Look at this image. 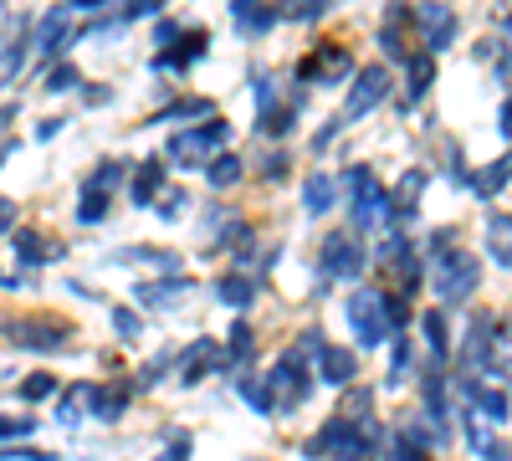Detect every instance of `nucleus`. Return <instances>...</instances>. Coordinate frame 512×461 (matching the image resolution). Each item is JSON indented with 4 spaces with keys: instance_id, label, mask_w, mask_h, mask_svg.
I'll return each mask as SVG.
<instances>
[{
    "instance_id": "24",
    "label": "nucleus",
    "mask_w": 512,
    "mask_h": 461,
    "mask_svg": "<svg viewBox=\"0 0 512 461\" xmlns=\"http://www.w3.org/2000/svg\"><path fill=\"white\" fill-rule=\"evenodd\" d=\"M231 21L241 26V36H267L277 26V11L267 0H231Z\"/></svg>"
},
{
    "instance_id": "49",
    "label": "nucleus",
    "mask_w": 512,
    "mask_h": 461,
    "mask_svg": "<svg viewBox=\"0 0 512 461\" xmlns=\"http://www.w3.org/2000/svg\"><path fill=\"white\" fill-rule=\"evenodd\" d=\"M190 446H195V436H190V431H175V436L164 441L159 461H190Z\"/></svg>"
},
{
    "instance_id": "59",
    "label": "nucleus",
    "mask_w": 512,
    "mask_h": 461,
    "mask_svg": "<svg viewBox=\"0 0 512 461\" xmlns=\"http://www.w3.org/2000/svg\"><path fill=\"white\" fill-rule=\"evenodd\" d=\"M16 154V139H0V170H6V159Z\"/></svg>"
},
{
    "instance_id": "56",
    "label": "nucleus",
    "mask_w": 512,
    "mask_h": 461,
    "mask_svg": "<svg viewBox=\"0 0 512 461\" xmlns=\"http://www.w3.org/2000/svg\"><path fill=\"white\" fill-rule=\"evenodd\" d=\"M62 123H67V118H47V123L36 129V139H57V134H62Z\"/></svg>"
},
{
    "instance_id": "35",
    "label": "nucleus",
    "mask_w": 512,
    "mask_h": 461,
    "mask_svg": "<svg viewBox=\"0 0 512 461\" xmlns=\"http://www.w3.org/2000/svg\"><path fill=\"white\" fill-rule=\"evenodd\" d=\"M67 41H77L72 26H67V11H47L36 21V52H57V47H67Z\"/></svg>"
},
{
    "instance_id": "26",
    "label": "nucleus",
    "mask_w": 512,
    "mask_h": 461,
    "mask_svg": "<svg viewBox=\"0 0 512 461\" xmlns=\"http://www.w3.org/2000/svg\"><path fill=\"white\" fill-rule=\"evenodd\" d=\"M205 47H210L205 31H190V41L180 36L169 52H159V57H154V72H185L190 62H200V57H205Z\"/></svg>"
},
{
    "instance_id": "20",
    "label": "nucleus",
    "mask_w": 512,
    "mask_h": 461,
    "mask_svg": "<svg viewBox=\"0 0 512 461\" xmlns=\"http://www.w3.org/2000/svg\"><path fill=\"white\" fill-rule=\"evenodd\" d=\"M134 380H108V385H98L93 390V421H103V426H113V421H123V410H128V400H134Z\"/></svg>"
},
{
    "instance_id": "17",
    "label": "nucleus",
    "mask_w": 512,
    "mask_h": 461,
    "mask_svg": "<svg viewBox=\"0 0 512 461\" xmlns=\"http://www.w3.org/2000/svg\"><path fill=\"white\" fill-rule=\"evenodd\" d=\"M313 364H318V380H328V385H338V390H349L354 380H359V354L354 349H338V344H318V354H313Z\"/></svg>"
},
{
    "instance_id": "39",
    "label": "nucleus",
    "mask_w": 512,
    "mask_h": 461,
    "mask_svg": "<svg viewBox=\"0 0 512 461\" xmlns=\"http://www.w3.org/2000/svg\"><path fill=\"white\" fill-rule=\"evenodd\" d=\"M123 180H128V164H123V159H103L98 170L88 175V185H82V190H108V195H113Z\"/></svg>"
},
{
    "instance_id": "6",
    "label": "nucleus",
    "mask_w": 512,
    "mask_h": 461,
    "mask_svg": "<svg viewBox=\"0 0 512 461\" xmlns=\"http://www.w3.org/2000/svg\"><path fill=\"white\" fill-rule=\"evenodd\" d=\"M338 185L349 190V226L359 236L374 231V226H390V190L379 185V175L369 170V164H354Z\"/></svg>"
},
{
    "instance_id": "14",
    "label": "nucleus",
    "mask_w": 512,
    "mask_h": 461,
    "mask_svg": "<svg viewBox=\"0 0 512 461\" xmlns=\"http://www.w3.org/2000/svg\"><path fill=\"white\" fill-rule=\"evenodd\" d=\"M31 52H36V21L16 16V21L6 26V36H0V93H6L11 82L21 77V67H26Z\"/></svg>"
},
{
    "instance_id": "57",
    "label": "nucleus",
    "mask_w": 512,
    "mask_h": 461,
    "mask_svg": "<svg viewBox=\"0 0 512 461\" xmlns=\"http://www.w3.org/2000/svg\"><path fill=\"white\" fill-rule=\"evenodd\" d=\"M11 118H21V108H0V139H11Z\"/></svg>"
},
{
    "instance_id": "52",
    "label": "nucleus",
    "mask_w": 512,
    "mask_h": 461,
    "mask_svg": "<svg viewBox=\"0 0 512 461\" xmlns=\"http://www.w3.org/2000/svg\"><path fill=\"white\" fill-rule=\"evenodd\" d=\"M159 11H164V0H128V6H123V26L139 21V16H159Z\"/></svg>"
},
{
    "instance_id": "32",
    "label": "nucleus",
    "mask_w": 512,
    "mask_h": 461,
    "mask_svg": "<svg viewBox=\"0 0 512 461\" xmlns=\"http://www.w3.org/2000/svg\"><path fill=\"white\" fill-rule=\"evenodd\" d=\"M226 359H231V374H241V369L256 364V328H251V323H231V333H226Z\"/></svg>"
},
{
    "instance_id": "2",
    "label": "nucleus",
    "mask_w": 512,
    "mask_h": 461,
    "mask_svg": "<svg viewBox=\"0 0 512 461\" xmlns=\"http://www.w3.org/2000/svg\"><path fill=\"white\" fill-rule=\"evenodd\" d=\"M318 344H323V333L308 328V333H297V344H292L287 354H277V364H267L262 385H267L272 415H287V410H297V405L313 400V369H308V364H313Z\"/></svg>"
},
{
    "instance_id": "5",
    "label": "nucleus",
    "mask_w": 512,
    "mask_h": 461,
    "mask_svg": "<svg viewBox=\"0 0 512 461\" xmlns=\"http://www.w3.org/2000/svg\"><path fill=\"white\" fill-rule=\"evenodd\" d=\"M507 339H512V333H507V323L497 313H472L466 339H461V374H466V380H492L497 354H502Z\"/></svg>"
},
{
    "instance_id": "58",
    "label": "nucleus",
    "mask_w": 512,
    "mask_h": 461,
    "mask_svg": "<svg viewBox=\"0 0 512 461\" xmlns=\"http://www.w3.org/2000/svg\"><path fill=\"white\" fill-rule=\"evenodd\" d=\"M497 129H502V139H512V98L502 103V118H497Z\"/></svg>"
},
{
    "instance_id": "13",
    "label": "nucleus",
    "mask_w": 512,
    "mask_h": 461,
    "mask_svg": "<svg viewBox=\"0 0 512 461\" xmlns=\"http://www.w3.org/2000/svg\"><path fill=\"white\" fill-rule=\"evenodd\" d=\"M390 72L384 67H364V72H354V88H349V98H344V108H338V118L344 123H359L364 113H374L384 98H390Z\"/></svg>"
},
{
    "instance_id": "54",
    "label": "nucleus",
    "mask_w": 512,
    "mask_h": 461,
    "mask_svg": "<svg viewBox=\"0 0 512 461\" xmlns=\"http://www.w3.org/2000/svg\"><path fill=\"white\" fill-rule=\"evenodd\" d=\"M175 41H180V26H175V21H154V47H159V52H169Z\"/></svg>"
},
{
    "instance_id": "42",
    "label": "nucleus",
    "mask_w": 512,
    "mask_h": 461,
    "mask_svg": "<svg viewBox=\"0 0 512 461\" xmlns=\"http://www.w3.org/2000/svg\"><path fill=\"white\" fill-rule=\"evenodd\" d=\"M164 374H175V354H154V359L134 374V385H139V390H154V385L164 380Z\"/></svg>"
},
{
    "instance_id": "31",
    "label": "nucleus",
    "mask_w": 512,
    "mask_h": 461,
    "mask_svg": "<svg viewBox=\"0 0 512 461\" xmlns=\"http://www.w3.org/2000/svg\"><path fill=\"white\" fill-rule=\"evenodd\" d=\"M93 390H98L93 380H82V385H67V390L57 395V421H62V426H77L82 415L93 410Z\"/></svg>"
},
{
    "instance_id": "62",
    "label": "nucleus",
    "mask_w": 512,
    "mask_h": 461,
    "mask_svg": "<svg viewBox=\"0 0 512 461\" xmlns=\"http://www.w3.org/2000/svg\"><path fill=\"white\" fill-rule=\"evenodd\" d=\"M0 287H16V277H6V272H0Z\"/></svg>"
},
{
    "instance_id": "60",
    "label": "nucleus",
    "mask_w": 512,
    "mask_h": 461,
    "mask_svg": "<svg viewBox=\"0 0 512 461\" xmlns=\"http://www.w3.org/2000/svg\"><path fill=\"white\" fill-rule=\"evenodd\" d=\"M487 6H492V11H497V16H502V21H507V16H512V0H487Z\"/></svg>"
},
{
    "instance_id": "25",
    "label": "nucleus",
    "mask_w": 512,
    "mask_h": 461,
    "mask_svg": "<svg viewBox=\"0 0 512 461\" xmlns=\"http://www.w3.org/2000/svg\"><path fill=\"white\" fill-rule=\"evenodd\" d=\"M400 67H405V103H420L425 93H431V82H436V57L431 52H410Z\"/></svg>"
},
{
    "instance_id": "36",
    "label": "nucleus",
    "mask_w": 512,
    "mask_h": 461,
    "mask_svg": "<svg viewBox=\"0 0 512 461\" xmlns=\"http://www.w3.org/2000/svg\"><path fill=\"white\" fill-rule=\"evenodd\" d=\"M297 108H303V98H292V103H277V108H267V113H256V134H262V139H282V134H292Z\"/></svg>"
},
{
    "instance_id": "43",
    "label": "nucleus",
    "mask_w": 512,
    "mask_h": 461,
    "mask_svg": "<svg viewBox=\"0 0 512 461\" xmlns=\"http://www.w3.org/2000/svg\"><path fill=\"white\" fill-rule=\"evenodd\" d=\"M113 333L123 344H139L144 339V323H139V313L134 308H113Z\"/></svg>"
},
{
    "instance_id": "48",
    "label": "nucleus",
    "mask_w": 512,
    "mask_h": 461,
    "mask_svg": "<svg viewBox=\"0 0 512 461\" xmlns=\"http://www.w3.org/2000/svg\"><path fill=\"white\" fill-rule=\"evenodd\" d=\"M31 431H36L31 415H0V441H21V436H31Z\"/></svg>"
},
{
    "instance_id": "29",
    "label": "nucleus",
    "mask_w": 512,
    "mask_h": 461,
    "mask_svg": "<svg viewBox=\"0 0 512 461\" xmlns=\"http://www.w3.org/2000/svg\"><path fill=\"white\" fill-rule=\"evenodd\" d=\"M487 257L512 272V211H492L487 216Z\"/></svg>"
},
{
    "instance_id": "50",
    "label": "nucleus",
    "mask_w": 512,
    "mask_h": 461,
    "mask_svg": "<svg viewBox=\"0 0 512 461\" xmlns=\"http://www.w3.org/2000/svg\"><path fill=\"white\" fill-rule=\"evenodd\" d=\"M410 364H415V349L405 344V339H395V359H390V385H400L405 374H410Z\"/></svg>"
},
{
    "instance_id": "61",
    "label": "nucleus",
    "mask_w": 512,
    "mask_h": 461,
    "mask_svg": "<svg viewBox=\"0 0 512 461\" xmlns=\"http://www.w3.org/2000/svg\"><path fill=\"white\" fill-rule=\"evenodd\" d=\"M77 11H98V6H108V0H72Z\"/></svg>"
},
{
    "instance_id": "41",
    "label": "nucleus",
    "mask_w": 512,
    "mask_h": 461,
    "mask_svg": "<svg viewBox=\"0 0 512 461\" xmlns=\"http://www.w3.org/2000/svg\"><path fill=\"white\" fill-rule=\"evenodd\" d=\"M323 11H328V0H282V6H277V16H282V21H297V26L318 21Z\"/></svg>"
},
{
    "instance_id": "4",
    "label": "nucleus",
    "mask_w": 512,
    "mask_h": 461,
    "mask_svg": "<svg viewBox=\"0 0 512 461\" xmlns=\"http://www.w3.org/2000/svg\"><path fill=\"white\" fill-rule=\"evenodd\" d=\"M425 277H431V292L441 298V308H461L477 298L482 287V262L466 246H446L436 257H425Z\"/></svg>"
},
{
    "instance_id": "7",
    "label": "nucleus",
    "mask_w": 512,
    "mask_h": 461,
    "mask_svg": "<svg viewBox=\"0 0 512 461\" xmlns=\"http://www.w3.org/2000/svg\"><path fill=\"white\" fill-rule=\"evenodd\" d=\"M226 144H231V123L226 118H205V123H195V129H180L175 139H169L164 159L180 164V170H205L216 154H226Z\"/></svg>"
},
{
    "instance_id": "10",
    "label": "nucleus",
    "mask_w": 512,
    "mask_h": 461,
    "mask_svg": "<svg viewBox=\"0 0 512 461\" xmlns=\"http://www.w3.org/2000/svg\"><path fill=\"white\" fill-rule=\"evenodd\" d=\"M205 374H231L226 344H216V339H190V344L175 354V380L190 390V385L205 380Z\"/></svg>"
},
{
    "instance_id": "11",
    "label": "nucleus",
    "mask_w": 512,
    "mask_h": 461,
    "mask_svg": "<svg viewBox=\"0 0 512 461\" xmlns=\"http://www.w3.org/2000/svg\"><path fill=\"white\" fill-rule=\"evenodd\" d=\"M410 21H415V36H420V52H431V57L456 41V11L446 0H420V6H410Z\"/></svg>"
},
{
    "instance_id": "53",
    "label": "nucleus",
    "mask_w": 512,
    "mask_h": 461,
    "mask_svg": "<svg viewBox=\"0 0 512 461\" xmlns=\"http://www.w3.org/2000/svg\"><path fill=\"white\" fill-rule=\"evenodd\" d=\"M0 461H52V451H36V446H0Z\"/></svg>"
},
{
    "instance_id": "47",
    "label": "nucleus",
    "mask_w": 512,
    "mask_h": 461,
    "mask_svg": "<svg viewBox=\"0 0 512 461\" xmlns=\"http://www.w3.org/2000/svg\"><path fill=\"white\" fill-rule=\"evenodd\" d=\"M77 82H82V72H77L72 62H62V67H52V72H47V93H72Z\"/></svg>"
},
{
    "instance_id": "23",
    "label": "nucleus",
    "mask_w": 512,
    "mask_h": 461,
    "mask_svg": "<svg viewBox=\"0 0 512 461\" xmlns=\"http://www.w3.org/2000/svg\"><path fill=\"white\" fill-rule=\"evenodd\" d=\"M216 298H221L226 308L246 313L256 298H262V277H251V272H226V277H216Z\"/></svg>"
},
{
    "instance_id": "37",
    "label": "nucleus",
    "mask_w": 512,
    "mask_h": 461,
    "mask_svg": "<svg viewBox=\"0 0 512 461\" xmlns=\"http://www.w3.org/2000/svg\"><path fill=\"white\" fill-rule=\"evenodd\" d=\"M236 380V390H241V400L256 410V415H272V405H267V385H262V374L256 369H241V374H231Z\"/></svg>"
},
{
    "instance_id": "16",
    "label": "nucleus",
    "mask_w": 512,
    "mask_h": 461,
    "mask_svg": "<svg viewBox=\"0 0 512 461\" xmlns=\"http://www.w3.org/2000/svg\"><path fill=\"white\" fill-rule=\"evenodd\" d=\"M195 292V282L180 272V277H154V282H134V303L139 308H149V313H164V308H175V303H185Z\"/></svg>"
},
{
    "instance_id": "45",
    "label": "nucleus",
    "mask_w": 512,
    "mask_h": 461,
    "mask_svg": "<svg viewBox=\"0 0 512 461\" xmlns=\"http://www.w3.org/2000/svg\"><path fill=\"white\" fill-rule=\"evenodd\" d=\"M287 170H292V154H287V149H272L267 159H256V175H262V180H272V185H277Z\"/></svg>"
},
{
    "instance_id": "21",
    "label": "nucleus",
    "mask_w": 512,
    "mask_h": 461,
    "mask_svg": "<svg viewBox=\"0 0 512 461\" xmlns=\"http://www.w3.org/2000/svg\"><path fill=\"white\" fill-rule=\"evenodd\" d=\"M113 262L118 267H159L164 277H180L185 272L180 251H159V246H123V251H113Z\"/></svg>"
},
{
    "instance_id": "34",
    "label": "nucleus",
    "mask_w": 512,
    "mask_h": 461,
    "mask_svg": "<svg viewBox=\"0 0 512 461\" xmlns=\"http://www.w3.org/2000/svg\"><path fill=\"white\" fill-rule=\"evenodd\" d=\"M195 118H216V103L210 98H180V103L159 108L149 123H185V129H195Z\"/></svg>"
},
{
    "instance_id": "33",
    "label": "nucleus",
    "mask_w": 512,
    "mask_h": 461,
    "mask_svg": "<svg viewBox=\"0 0 512 461\" xmlns=\"http://www.w3.org/2000/svg\"><path fill=\"white\" fill-rule=\"evenodd\" d=\"M241 175H246V164H241V154H216V159H210L205 164V180H210V190H216V195H226V190H236L241 185Z\"/></svg>"
},
{
    "instance_id": "28",
    "label": "nucleus",
    "mask_w": 512,
    "mask_h": 461,
    "mask_svg": "<svg viewBox=\"0 0 512 461\" xmlns=\"http://www.w3.org/2000/svg\"><path fill=\"white\" fill-rule=\"evenodd\" d=\"M333 205H338V180L323 175V170H313V175L303 180V211H308V216H328Z\"/></svg>"
},
{
    "instance_id": "1",
    "label": "nucleus",
    "mask_w": 512,
    "mask_h": 461,
    "mask_svg": "<svg viewBox=\"0 0 512 461\" xmlns=\"http://www.w3.org/2000/svg\"><path fill=\"white\" fill-rule=\"evenodd\" d=\"M390 446V431L374 415V395L354 390L338 400V410L303 441V456H328V461H379Z\"/></svg>"
},
{
    "instance_id": "27",
    "label": "nucleus",
    "mask_w": 512,
    "mask_h": 461,
    "mask_svg": "<svg viewBox=\"0 0 512 461\" xmlns=\"http://www.w3.org/2000/svg\"><path fill=\"white\" fill-rule=\"evenodd\" d=\"M420 344L431 354V364H446L451 359V328H446V313H420Z\"/></svg>"
},
{
    "instance_id": "40",
    "label": "nucleus",
    "mask_w": 512,
    "mask_h": 461,
    "mask_svg": "<svg viewBox=\"0 0 512 461\" xmlns=\"http://www.w3.org/2000/svg\"><path fill=\"white\" fill-rule=\"evenodd\" d=\"M190 190H180V185H169L159 200H154V211H159V221H180V216H190Z\"/></svg>"
},
{
    "instance_id": "30",
    "label": "nucleus",
    "mask_w": 512,
    "mask_h": 461,
    "mask_svg": "<svg viewBox=\"0 0 512 461\" xmlns=\"http://www.w3.org/2000/svg\"><path fill=\"white\" fill-rule=\"evenodd\" d=\"M507 180H512V154L492 159L487 170H477V175L466 180V185H472V195H477V200H497V195L507 190Z\"/></svg>"
},
{
    "instance_id": "55",
    "label": "nucleus",
    "mask_w": 512,
    "mask_h": 461,
    "mask_svg": "<svg viewBox=\"0 0 512 461\" xmlns=\"http://www.w3.org/2000/svg\"><path fill=\"white\" fill-rule=\"evenodd\" d=\"M16 226V200H6V195H0V236H6Z\"/></svg>"
},
{
    "instance_id": "22",
    "label": "nucleus",
    "mask_w": 512,
    "mask_h": 461,
    "mask_svg": "<svg viewBox=\"0 0 512 461\" xmlns=\"http://www.w3.org/2000/svg\"><path fill=\"white\" fill-rule=\"evenodd\" d=\"M164 164H169V159L159 154V159H144L139 170L128 175V195H134V205H139V211H144V205H154V200L169 190V185H164Z\"/></svg>"
},
{
    "instance_id": "19",
    "label": "nucleus",
    "mask_w": 512,
    "mask_h": 461,
    "mask_svg": "<svg viewBox=\"0 0 512 461\" xmlns=\"http://www.w3.org/2000/svg\"><path fill=\"white\" fill-rule=\"evenodd\" d=\"M420 195H425V170H405L400 185L390 190V226H410L420 216Z\"/></svg>"
},
{
    "instance_id": "9",
    "label": "nucleus",
    "mask_w": 512,
    "mask_h": 461,
    "mask_svg": "<svg viewBox=\"0 0 512 461\" xmlns=\"http://www.w3.org/2000/svg\"><path fill=\"white\" fill-rule=\"evenodd\" d=\"M0 339L31 354H57L72 344V323L67 318H0Z\"/></svg>"
},
{
    "instance_id": "44",
    "label": "nucleus",
    "mask_w": 512,
    "mask_h": 461,
    "mask_svg": "<svg viewBox=\"0 0 512 461\" xmlns=\"http://www.w3.org/2000/svg\"><path fill=\"white\" fill-rule=\"evenodd\" d=\"M492 67H497L502 82H512V16H507L502 31H497V62H492Z\"/></svg>"
},
{
    "instance_id": "51",
    "label": "nucleus",
    "mask_w": 512,
    "mask_h": 461,
    "mask_svg": "<svg viewBox=\"0 0 512 461\" xmlns=\"http://www.w3.org/2000/svg\"><path fill=\"white\" fill-rule=\"evenodd\" d=\"M251 93H256V108H262V113L277 108V82H272V77H256V82H251Z\"/></svg>"
},
{
    "instance_id": "15",
    "label": "nucleus",
    "mask_w": 512,
    "mask_h": 461,
    "mask_svg": "<svg viewBox=\"0 0 512 461\" xmlns=\"http://www.w3.org/2000/svg\"><path fill=\"white\" fill-rule=\"evenodd\" d=\"M461 410L477 415V421L502 426L507 415H512V400H507L502 385H492V380H466V374H461Z\"/></svg>"
},
{
    "instance_id": "8",
    "label": "nucleus",
    "mask_w": 512,
    "mask_h": 461,
    "mask_svg": "<svg viewBox=\"0 0 512 461\" xmlns=\"http://www.w3.org/2000/svg\"><path fill=\"white\" fill-rule=\"evenodd\" d=\"M364 267H369V246H364V236L354 226L328 231L318 241V277H323V287L328 282H359Z\"/></svg>"
},
{
    "instance_id": "18",
    "label": "nucleus",
    "mask_w": 512,
    "mask_h": 461,
    "mask_svg": "<svg viewBox=\"0 0 512 461\" xmlns=\"http://www.w3.org/2000/svg\"><path fill=\"white\" fill-rule=\"evenodd\" d=\"M11 246H16L21 267H52V262H62V257H67V246H62V241L41 236V231H31V226H21V231L11 236Z\"/></svg>"
},
{
    "instance_id": "12",
    "label": "nucleus",
    "mask_w": 512,
    "mask_h": 461,
    "mask_svg": "<svg viewBox=\"0 0 512 461\" xmlns=\"http://www.w3.org/2000/svg\"><path fill=\"white\" fill-rule=\"evenodd\" d=\"M354 72V52L344 47V41H323L318 52H308L303 62H297V82H318V88H333V82H344Z\"/></svg>"
},
{
    "instance_id": "3",
    "label": "nucleus",
    "mask_w": 512,
    "mask_h": 461,
    "mask_svg": "<svg viewBox=\"0 0 512 461\" xmlns=\"http://www.w3.org/2000/svg\"><path fill=\"white\" fill-rule=\"evenodd\" d=\"M344 318H349V328H354L359 349H379V344H390V339H400V333H405L410 308H405L400 292L354 287V292H349V303H344Z\"/></svg>"
},
{
    "instance_id": "38",
    "label": "nucleus",
    "mask_w": 512,
    "mask_h": 461,
    "mask_svg": "<svg viewBox=\"0 0 512 461\" xmlns=\"http://www.w3.org/2000/svg\"><path fill=\"white\" fill-rule=\"evenodd\" d=\"M108 211H113V195H108V190H82V200H77V221H82V226L108 221Z\"/></svg>"
},
{
    "instance_id": "46",
    "label": "nucleus",
    "mask_w": 512,
    "mask_h": 461,
    "mask_svg": "<svg viewBox=\"0 0 512 461\" xmlns=\"http://www.w3.org/2000/svg\"><path fill=\"white\" fill-rule=\"evenodd\" d=\"M16 395H21V400H47V395H62V390H57L52 374H31V380H21Z\"/></svg>"
}]
</instances>
